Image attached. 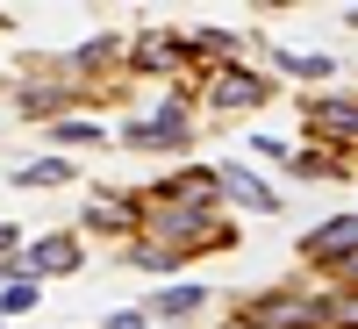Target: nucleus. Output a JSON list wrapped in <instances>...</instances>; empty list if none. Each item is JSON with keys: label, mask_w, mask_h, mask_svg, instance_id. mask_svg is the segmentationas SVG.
<instances>
[{"label": "nucleus", "mask_w": 358, "mask_h": 329, "mask_svg": "<svg viewBox=\"0 0 358 329\" xmlns=\"http://www.w3.org/2000/svg\"><path fill=\"white\" fill-rule=\"evenodd\" d=\"M215 179H222V187H229L236 200H244V207H258V215H273V207H280V193H273V187H265V179H258V172H244V165H222Z\"/></svg>", "instance_id": "f257e3e1"}, {"label": "nucleus", "mask_w": 358, "mask_h": 329, "mask_svg": "<svg viewBox=\"0 0 358 329\" xmlns=\"http://www.w3.org/2000/svg\"><path fill=\"white\" fill-rule=\"evenodd\" d=\"M351 244H358V215H344V222H322L315 236H308V258H351Z\"/></svg>", "instance_id": "f03ea898"}, {"label": "nucleus", "mask_w": 358, "mask_h": 329, "mask_svg": "<svg viewBox=\"0 0 358 329\" xmlns=\"http://www.w3.org/2000/svg\"><path fill=\"white\" fill-rule=\"evenodd\" d=\"M308 122H315L322 136L351 143V136H358V108H351V101H322V108H308Z\"/></svg>", "instance_id": "7ed1b4c3"}, {"label": "nucleus", "mask_w": 358, "mask_h": 329, "mask_svg": "<svg viewBox=\"0 0 358 329\" xmlns=\"http://www.w3.org/2000/svg\"><path fill=\"white\" fill-rule=\"evenodd\" d=\"M65 265H79L72 236H50V244H36V258H29V272H65Z\"/></svg>", "instance_id": "20e7f679"}, {"label": "nucleus", "mask_w": 358, "mask_h": 329, "mask_svg": "<svg viewBox=\"0 0 358 329\" xmlns=\"http://www.w3.org/2000/svg\"><path fill=\"white\" fill-rule=\"evenodd\" d=\"M65 179H72L65 158H36V165H22V172H15V187H65Z\"/></svg>", "instance_id": "39448f33"}, {"label": "nucleus", "mask_w": 358, "mask_h": 329, "mask_svg": "<svg viewBox=\"0 0 358 329\" xmlns=\"http://www.w3.org/2000/svg\"><path fill=\"white\" fill-rule=\"evenodd\" d=\"M258 94H265V86H258V79H251V72H229V79H222V86H215V108H251V101H258Z\"/></svg>", "instance_id": "423d86ee"}, {"label": "nucleus", "mask_w": 358, "mask_h": 329, "mask_svg": "<svg viewBox=\"0 0 358 329\" xmlns=\"http://www.w3.org/2000/svg\"><path fill=\"white\" fill-rule=\"evenodd\" d=\"M201 301H208V293H201V286H172V293H158V301H151V308H158V315H172V322H179V315H194V308H201Z\"/></svg>", "instance_id": "0eeeda50"}, {"label": "nucleus", "mask_w": 358, "mask_h": 329, "mask_svg": "<svg viewBox=\"0 0 358 329\" xmlns=\"http://www.w3.org/2000/svg\"><path fill=\"white\" fill-rule=\"evenodd\" d=\"M179 258H187L179 244H143V251H136V265H143V272H165V265H179Z\"/></svg>", "instance_id": "6e6552de"}, {"label": "nucleus", "mask_w": 358, "mask_h": 329, "mask_svg": "<svg viewBox=\"0 0 358 329\" xmlns=\"http://www.w3.org/2000/svg\"><path fill=\"white\" fill-rule=\"evenodd\" d=\"M29 308H36V286L29 279H15L8 293H0V315H29Z\"/></svg>", "instance_id": "1a4fd4ad"}, {"label": "nucleus", "mask_w": 358, "mask_h": 329, "mask_svg": "<svg viewBox=\"0 0 358 329\" xmlns=\"http://www.w3.org/2000/svg\"><path fill=\"white\" fill-rule=\"evenodd\" d=\"M57 136H65V143H101V129H94V122H57Z\"/></svg>", "instance_id": "9d476101"}, {"label": "nucleus", "mask_w": 358, "mask_h": 329, "mask_svg": "<svg viewBox=\"0 0 358 329\" xmlns=\"http://www.w3.org/2000/svg\"><path fill=\"white\" fill-rule=\"evenodd\" d=\"M108 329H143V322H136V315H115V322H108Z\"/></svg>", "instance_id": "9b49d317"}, {"label": "nucleus", "mask_w": 358, "mask_h": 329, "mask_svg": "<svg viewBox=\"0 0 358 329\" xmlns=\"http://www.w3.org/2000/svg\"><path fill=\"white\" fill-rule=\"evenodd\" d=\"M8 244H15V236H8V229H0V251H8Z\"/></svg>", "instance_id": "f8f14e48"}]
</instances>
